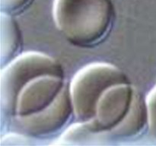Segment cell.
<instances>
[{
    "label": "cell",
    "instance_id": "obj_1",
    "mask_svg": "<svg viewBox=\"0 0 156 146\" xmlns=\"http://www.w3.org/2000/svg\"><path fill=\"white\" fill-rule=\"evenodd\" d=\"M112 0H53L56 28L71 44L93 48L112 30L115 21Z\"/></svg>",
    "mask_w": 156,
    "mask_h": 146
},
{
    "label": "cell",
    "instance_id": "obj_2",
    "mask_svg": "<svg viewBox=\"0 0 156 146\" xmlns=\"http://www.w3.org/2000/svg\"><path fill=\"white\" fill-rule=\"evenodd\" d=\"M44 75L65 77L60 62L53 56L39 51L21 53L1 67L0 112L2 128L15 116L17 99L29 82Z\"/></svg>",
    "mask_w": 156,
    "mask_h": 146
},
{
    "label": "cell",
    "instance_id": "obj_3",
    "mask_svg": "<svg viewBox=\"0 0 156 146\" xmlns=\"http://www.w3.org/2000/svg\"><path fill=\"white\" fill-rule=\"evenodd\" d=\"M120 83L130 82L120 68L110 62H93L78 70L69 82L76 121L92 120L101 94L112 85Z\"/></svg>",
    "mask_w": 156,
    "mask_h": 146
},
{
    "label": "cell",
    "instance_id": "obj_4",
    "mask_svg": "<svg viewBox=\"0 0 156 146\" xmlns=\"http://www.w3.org/2000/svg\"><path fill=\"white\" fill-rule=\"evenodd\" d=\"M73 117L74 110L68 82L48 107L27 116L13 117L4 126L6 131L19 132L36 140L44 139L59 135L70 124Z\"/></svg>",
    "mask_w": 156,
    "mask_h": 146
},
{
    "label": "cell",
    "instance_id": "obj_5",
    "mask_svg": "<svg viewBox=\"0 0 156 146\" xmlns=\"http://www.w3.org/2000/svg\"><path fill=\"white\" fill-rule=\"evenodd\" d=\"M136 89L130 83H120L105 90L98 100L94 118L87 121L93 132L106 136L114 129L129 112Z\"/></svg>",
    "mask_w": 156,
    "mask_h": 146
},
{
    "label": "cell",
    "instance_id": "obj_6",
    "mask_svg": "<svg viewBox=\"0 0 156 146\" xmlns=\"http://www.w3.org/2000/svg\"><path fill=\"white\" fill-rule=\"evenodd\" d=\"M67 83L65 77L54 75H44L32 79L19 93L14 117L27 116L48 107Z\"/></svg>",
    "mask_w": 156,
    "mask_h": 146
},
{
    "label": "cell",
    "instance_id": "obj_7",
    "mask_svg": "<svg viewBox=\"0 0 156 146\" xmlns=\"http://www.w3.org/2000/svg\"><path fill=\"white\" fill-rule=\"evenodd\" d=\"M149 115L146 97L136 89L130 109L123 120L106 134L108 141H128L134 139L148 129Z\"/></svg>",
    "mask_w": 156,
    "mask_h": 146
},
{
    "label": "cell",
    "instance_id": "obj_8",
    "mask_svg": "<svg viewBox=\"0 0 156 146\" xmlns=\"http://www.w3.org/2000/svg\"><path fill=\"white\" fill-rule=\"evenodd\" d=\"M22 35L13 15L0 12V64L10 62L21 53Z\"/></svg>",
    "mask_w": 156,
    "mask_h": 146
},
{
    "label": "cell",
    "instance_id": "obj_9",
    "mask_svg": "<svg viewBox=\"0 0 156 146\" xmlns=\"http://www.w3.org/2000/svg\"><path fill=\"white\" fill-rule=\"evenodd\" d=\"M107 141L103 134L93 132L87 122L76 121L69 124L57 137L54 144L75 145L85 144L90 141Z\"/></svg>",
    "mask_w": 156,
    "mask_h": 146
},
{
    "label": "cell",
    "instance_id": "obj_10",
    "mask_svg": "<svg viewBox=\"0 0 156 146\" xmlns=\"http://www.w3.org/2000/svg\"><path fill=\"white\" fill-rule=\"evenodd\" d=\"M34 0H0V12L18 15L26 10Z\"/></svg>",
    "mask_w": 156,
    "mask_h": 146
},
{
    "label": "cell",
    "instance_id": "obj_11",
    "mask_svg": "<svg viewBox=\"0 0 156 146\" xmlns=\"http://www.w3.org/2000/svg\"><path fill=\"white\" fill-rule=\"evenodd\" d=\"M146 100L149 115L148 129L152 136L156 138V85L149 91Z\"/></svg>",
    "mask_w": 156,
    "mask_h": 146
}]
</instances>
